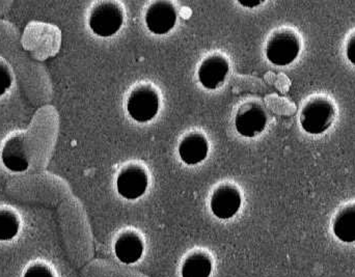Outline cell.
Wrapping results in <instances>:
<instances>
[{"label":"cell","instance_id":"7c38bea8","mask_svg":"<svg viewBox=\"0 0 355 277\" xmlns=\"http://www.w3.org/2000/svg\"><path fill=\"white\" fill-rule=\"evenodd\" d=\"M333 229L340 240L345 243L355 242V204L346 206L337 214Z\"/></svg>","mask_w":355,"mask_h":277},{"label":"cell","instance_id":"ba28073f","mask_svg":"<svg viewBox=\"0 0 355 277\" xmlns=\"http://www.w3.org/2000/svg\"><path fill=\"white\" fill-rule=\"evenodd\" d=\"M267 114L262 106L248 103L242 106L235 118V128L241 136L252 138L266 128Z\"/></svg>","mask_w":355,"mask_h":277},{"label":"cell","instance_id":"ac0fdd59","mask_svg":"<svg viewBox=\"0 0 355 277\" xmlns=\"http://www.w3.org/2000/svg\"><path fill=\"white\" fill-rule=\"evenodd\" d=\"M238 3H239L240 6H244V8H254L260 6L262 1H261V0H244V1L243 0H239Z\"/></svg>","mask_w":355,"mask_h":277},{"label":"cell","instance_id":"9a60e30c","mask_svg":"<svg viewBox=\"0 0 355 277\" xmlns=\"http://www.w3.org/2000/svg\"><path fill=\"white\" fill-rule=\"evenodd\" d=\"M12 82V75L10 71L6 68V64L0 62V97L10 89Z\"/></svg>","mask_w":355,"mask_h":277},{"label":"cell","instance_id":"5bb4252c","mask_svg":"<svg viewBox=\"0 0 355 277\" xmlns=\"http://www.w3.org/2000/svg\"><path fill=\"white\" fill-rule=\"evenodd\" d=\"M18 218L10 211H0V241H10L19 232Z\"/></svg>","mask_w":355,"mask_h":277},{"label":"cell","instance_id":"4fadbf2b","mask_svg":"<svg viewBox=\"0 0 355 277\" xmlns=\"http://www.w3.org/2000/svg\"><path fill=\"white\" fill-rule=\"evenodd\" d=\"M212 272V263L208 256L196 253L188 258L182 267L183 277H209Z\"/></svg>","mask_w":355,"mask_h":277},{"label":"cell","instance_id":"3957f363","mask_svg":"<svg viewBox=\"0 0 355 277\" xmlns=\"http://www.w3.org/2000/svg\"><path fill=\"white\" fill-rule=\"evenodd\" d=\"M265 53L267 60L275 66H289L300 55V37L290 29H281L269 37Z\"/></svg>","mask_w":355,"mask_h":277},{"label":"cell","instance_id":"6da1fadb","mask_svg":"<svg viewBox=\"0 0 355 277\" xmlns=\"http://www.w3.org/2000/svg\"><path fill=\"white\" fill-rule=\"evenodd\" d=\"M335 116V106L331 100L324 97H315L302 108L300 125L308 134H323L331 128Z\"/></svg>","mask_w":355,"mask_h":277},{"label":"cell","instance_id":"5b68a950","mask_svg":"<svg viewBox=\"0 0 355 277\" xmlns=\"http://www.w3.org/2000/svg\"><path fill=\"white\" fill-rule=\"evenodd\" d=\"M149 176L145 168L139 166H129L119 172L116 190L123 199L135 201L147 193Z\"/></svg>","mask_w":355,"mask_h":277},{"label":"cell","instance_id":"2e32d148","mask_svg":"<svg viewBox=\"0 0 355 277\" xmlns=\"http://www.w3.org/2000/svg\"><path fill=\"white\" fill-rule=\"evenodd\" d=\"M23 277H53L48 268L41 265L33 266L25 272Z\"/></svg>","mask_w":355,"mask_h":277},{"label":"cell","instance_id":"52a82bcc","mask_svg":"<svg viewBox=\"0 0 355 277\" xmlns=\"http://www.w3.org/2000/svg\"><path fill=\"white\" fill-rule=\"evenodd\" d=\"M230 64L220 54H213L202 60L198 66V78L202 87L209 91L218 89L229 76Z\"/></svg>","mask_w":355,"mask_h":277},{"label":"cell","instance_id":"8992f818","mask_svg":"<svg viewBox=\"0 0 355 277\" xmlns=\"http://www.w3.org/2000/svg\"><path fill=\"white\" fill-rule=\"evenodd\" d=\"M178 14L174 4L170 1H155L150 4L145 14L146 26L155 35L170 33L176 26Z\"/></svg>","mask_w":355,"mask_h":277},{"label":"cell","instance_id":"7a4b0ae2","mask_svg":"<svg viewBox=\"0 0 355 277\" xmlns=\"http://www.w3.org/2000/svg\"><path fill=\"white\" fill-rule=\"evenodd\" d=\"M124 24V12L120 3L114 1L98 2L89 17V26L94 35L100 37L116 35Z\"/></svg>","mask_w":355,"mask_h":277},{"label":"cell","instance_id":"9c48e42d","mask_svg":"<svg viewBox=\"0 0 355 277\" xmlns=\"http://www.w3.org/2000/svg\"><path fill=\"white\" fill-rule=\"evenodd\" d=\"M241 195L236 187L223 185L215 189L211 195L210 209L218 220L233 218L241 207Z\"/></svg>","mask_w":355,"mask_h":277},{"label":"cell","instance_id":"277c9868","mask_svg":"<svg viewBox=\"0 0 355 277\" xmlns=\"http://www.w3.org/2000/svg\"><path fill=\"white\" fill-rule=\"evenodd\" d=\"M126 107L129 116L135 122L141 124L151 122L159 112V95L150 85H139L129 95Z\"/></svg>","mask_w":355,"mask_h":277},{"label":"cell","instance_id":"30bf717a","mask_svg":"<svg viewBox=\"0 0 355 277\" xmlns=\"http://www.w3.org/2000/svg\"><path fill=\"white\" fill-rule=\"evenodd\" d=\"M178 153L182 161L187 166L202 163L208 156V141L200 133H189L180 143Z\"/></svg>","mask_w":355,"mask_h":277},{"label":"cell","instance_id":"8fae6325","mask_svg":"<svg viewBox=\"0 0 355 277\" xmlns=\"http://www.w3.org/2000/svg\"><path fill=\"white\" fill-rule=\"evenodd\" d=\"M114 253L119 261L124 264H133L141 259L144 253L143 240L135 233L123 234L116 240Z\"/></svg>","mask_w":355,"mask_h":277},{"label":"cell","instance_id":"e0dca14e","mask_svg":"<svg viewBox=\"0 0 355 277\" xmlns=\"http://www.w3.org/2000/svg\"><path fill=\"white\" fill-rule=\"evenodd\" d=\"M346 56L348 60L355 66V33L348 39L346 44Z\"/></svg>","mask_w":355,"mask_h":277}]
</instances>
